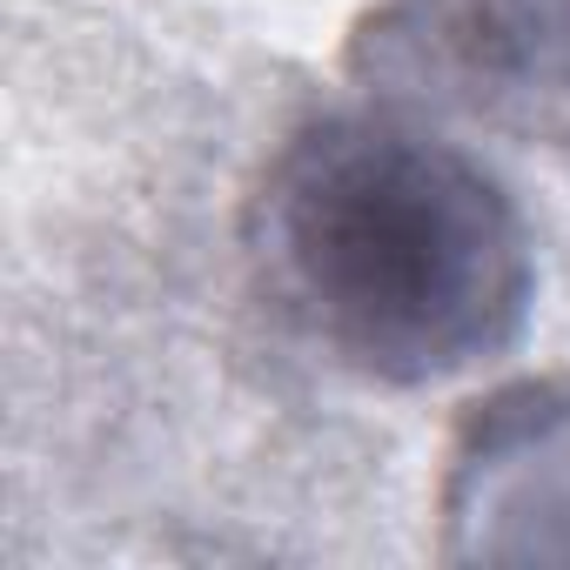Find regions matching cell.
I'll use <instances>...</instances> for the list:
<instances>
[{
    "mask_svg": "<svg viewBox=\"0 0 570 570\" xmlns=\"http://www.w3.org/2000/svg\"><path fill=\"white\" fill-rule=\"evenodd\" d=\"M255 268L323 363L390 390L497 363L530 316L517 202L456 141L383 115L316 121L275 155Z\"/></svg>",
    "mask_w": 570,
    "mask_h": 570,
    "instance_id": "obj_1",
    "label": "cell"
},
{
    "mask_svg": "<svg viewBox=\"0 0 570 570\" xmlns=\"http://www.w3.org/2000/svg\"><path fill=\"white\" fill-rule=\"evenodd\" d=\"M456 557H570V390L490 403L450 483Z\"/></svg>",
    "mask_w": 570,
    "mask_h": 570,
    "instance_id": "obj_2",
    "label": "cell"
},
{
    "mask_svg": "<svg viewBox=\"0 0 570 570\" xmlns=\"http://www.w3.org/2000/svg\"><path fill=\"white\" fill-rule=\"evenodd\" d=\"M390 21L490 95L570 101V0H396Z\"/></svg>",
    "mask_w": 570,
    "mask_h": 570,
    "instance_id": "obj_3",
    "label": "cell"
}]
</instances>
